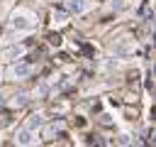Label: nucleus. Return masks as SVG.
Listing matches in <instances>:
<instances>
[{
	"label": "nucleus",
	"mask_w": 156,
	"mask_h": 147,
	"mask_svg": "<svg viewBox=\"0 0 156 147\" xmlns=\"http://www.w3.org/2000/svg\"><path fill=\"white\" fill-rule=\"evenodd\" d=\"M10 24H12V29L27 32V29H34V27L39 24V20H37V15H34L32 10H27V7H17V10L12 12V17H10Z\"/></svg>",
	"instance_id": "obj_1"
},
{
	"label": "nucleus",
	"mask_w": 156,
	"mask_h": 147,
	"mask_svg": "<svg viewBox=\"0 0 156 147\" xmlns=\"http://www.w3.org/2000/svg\"><path fill=\"white\" fill-rule=\"evenodd\" d=\"M32 71H34V66H32V64H27V61H20V59H17V64L12 61V66H10V71H7V76H10L12 81H22V78H27Z\"/></svg>",
	"instance_id": "obj_2"
},
{
	"label": "nucleus",
	"mask_w": 156,
	"mask_h": 147,
	"mask_svg": "<svg viewBox=\"0 0 156 147\" xmlns=\"http://www.w3.org/2000/svg\"><path fill=\"white\" fill-rule=\"evenodd\" d=\"M15 142H17V145H34V142H37L34 130H29L27 125H24V127H20V130L15 132Z\"/></svg>",
	"instance_id": "obj_3"
},
{
	"label": "nucleus",
	"mask_w": 156,
	"mask_h": 147,
	"mask_svg": "<svg viewBox=\"0 0 156 147\" xmlns=\"http://www.w3.org/2000/svg\"><path fill=\"white\" fill-rule=\"evenodd\" d=\"M66 5H68V12L71 15H83V12H88L93 7L90 0H66Z\"/></svg>",
	"instance_id": "obj_4"
},
{
	"label": "nucleus",
	"mask_w": 156,
	"mask_h": 147,
	"mask_svg": "<svg viewBox=\"0 0 156 147\" xmlns=\"http://www.w3.org/2000/svg\"><path fill=\"white\" fill-rule=\"evenodd\" d=\"M22 56H24V47H22V44H20V47H12V49H7V51L0 54L2 61H17V59H22Z\"/></svg>",
	"instance_id": "obj_5"
},
{
	"label": "nucleus",
	"mask_w": 156,
	"mask_h": 147,
	"mask_svg": "<svg viewBox=\"0 0 156 147\" xmlns=\"http://www.w3.org/2000/svg\"><path fill=\"white\" fill-rule=\"evenodd\" d=\"M39 125H41V115H32V118L27 120V127H29V130H34V127H39Z\"/></svg>",
	"instance_id": "obj_6"
},
{
	"label": "nucleus",
	"mask_w": 156,
	"mask_h": 147,
	"mask_svg": "<svg viewBox=\"0 0 156 147\" xmlns=\"http://www.w3.org/2000/svg\"><path fill=\"white\" fill-rule=\"evenodd\" d=\"M58 130H63V123H54V125H49V127L44 130V135L49 137V135H54V132H58Z\"/></svg>",
	"instance_id": "obj_7"
},
{
	"label": "nucleus",
	"mask_w": 156,
	"mask_h": 147,
	"mask_svg": "<svg viewBox=\"0 0 156 147\" xmlns=\"http://www.w3.org/2000/svg\"><path fill=\"white\" fill-rule=\"evenodd\" d=\"M124 7H129L127 0H112V10H124Z\"/></svg>",
	"instance_id": "obj_8"
},
{
	"label": "nucleus",
	"mask_w": 156,
	"mask_h": 147,
	"mask_svg": "<svg viewBox=\"0 0 156 147\" xmlns=\"http://www.w3.org/2000/svg\"><path fill=\"white\" fill-rule=\"evenodd\" d=\"M63 22H66V15H61V12L56 15V12H54V22H51V24H54V27H58V24H63Z\"/></svg>",
	"instance_id": "obj_9"
},
{
	"label": "nucleus",
	"mask_w": 156,
	"mask_h": 147,
	"mask_svg": "<svg viewBox=\"0 0 156 147\" xmlns=\"http://www.w3.org/2000/svg\"><path fill=\"white\" fill-rule=\"evenodd\" d=\"M0 81H2V69H0Z\"/></svg>",
	"instance_id": "obj_10"
},
{
	"label": "nucleus",
	"mask_w": 156,
	"mask_h": 147,
	"mask_svg": "<svg viewBox=\"0 0 156 147\" xmlns=\"http://www.w3.org/2000/svg\"><path fill=\"white\" fill-rule=\"evenodd\" d=\"M0 103H2V96H0Z\"/></svg>",
	"instance_id": "obj_11"
}]
</instances>
